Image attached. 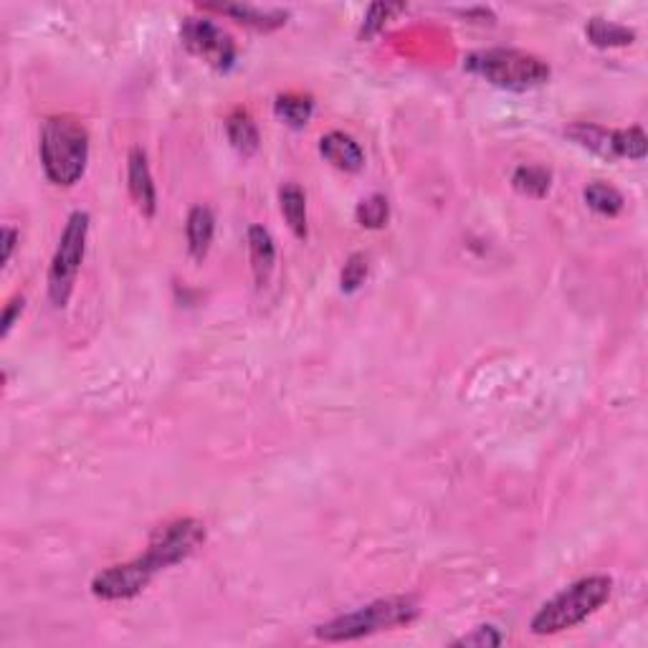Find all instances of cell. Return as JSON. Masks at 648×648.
Instances as JSON below:
<instances>
[{
	"instance_id": "7c38bea8",
	"label": "cell",
	"mask_w": 648,
	"mask_h": 648,
	"mask_svg": "<svg viewBox=\"0 0 648 648\" xmlns=\"http://www.w3.org/2000/svg\"><path fill=\"white\" fill-rule=\"evenodd\" d=\"M213 233H216V218L208 206H195L188 213V223H185V236H188V249L195 261H203L211 251Z\"/></svg>"
},
{
	"instance_id": "8fae6325",
	"label": "cell",
	"mask_w": 648,
	"mask_h": 648,
	"mask_svg": "<svg viewBox=\"0 0 648 648\" xmlns=\"http://www.w3.org/2000/svg\"><path fill=\"white\" fill-rule=\"evenodd\" d=\"M565 135L580 145L583 150L593 152V155L603 157V160H618V130H605V127L588 125V122H578L565 130Z\"/></svg>"
},
{
	"instance_id": "277c9868",
	"label": "cell",
	"mask_w": 648,
	"mask_h": 648,
	"mask_svg": "<svg viewBox=\"0 0 648 648\" xmlns=\"http://www.w3.org/2000/svg\"><path fill=\"white\" fill-rule=\"evenodd\" d=\"M466 69L509 92H527L550 79V66L540 56L519 49H484L466 56Z\"/></svg>"
},
{
	"instance_id": "3957f363",
	"label": "cell",
	"mask_w": 648,
	"mask_h": 648,
	"mask_svg": "<svg viewBox=\"0 0 648 648\" xmlns=\"http://www.w3.org/2000/svg\"><path fill=\"white\" fill-rule=\"evenodd\" d=\"M418 613H421V608H418L411 595H395V598H383L370 605H362L357 611L332 618L330 623H322V626H317L314 636L319 641L330 643L355 641V638L373 636V633L390 631V628L408 626V623L416 621Z\"/></svg>"
},
{
	"instance_id": "4316f807",
	"label": "cell",
	"mask_w": 648,
	"mask_h": 648,
	"mask_svg": "<svg viewBox=\"0 0 648 648\" xmlns=\"http://www.w3.org/2000/svg\"><path fill=\"white\" fill-rule=\"evenodd\" d=\"M16 241H18V233L16 228H3V264H8L11 261V254L13 249H16Z\"/></svg>"
},
{
	"instance_id": "9c48e42d",
	"label": "cell",
	"mask_w": 648,
	"mask_h": 648,
	"mask_svg": "<svg viewBox=\"0 0 648 648\" xmlns=\"http://www.w3.org/2000/svg\"><path fill=\"white\" fill-rule=\"evenodd\" d=\"M127 188H130L135 206L140 208L142 216L152 218L157 211V190L155 180H152L150 165H147V155L140 147H132L130 157H127Z\"/></svg>"
},
{
	"instance_id": "d6986e66",
	"label": "cell",
	"mask_w": 648,
	"mask_h": 648,
	"mask_svg": "<svg viewBox=\"0 0 648 648\" xmlns=\"http://www.w3.org/2000/svg\"><path fill=\"white\" fill-rule=\"evenodd\" d=\"M512 185L517 193L530 198H545L552 188V173L540 165H519L512 175Z\"/></svg>"
},
{
	"instance_id": "484cf974",
	"label": "cell",
	"mask_w": 648,
	"mask_h": 648,
	"mask_svg": "<svg viewBox=\"0 0 648 648\" xmlns=\"http://www.w3.org/2000/svg\"><path fill=\"white\" fill-rule=\"evenodd\" d=\"M23 307H26V299L23 297H13L11 302H8L6 312H3V327H0V335L8 337V332H11V327L16 324V317L23 312Z\"/></svg>"
},
{
	"instance_id": "30bf717a",
	"label": "cell",
	"mask_w": 648,
	"mask_h": 648,
	"mask_svg": "<svg viewBox=\"0 0 648 648\" xmlns=\"http://www.w3.org/2000/svg\"><path fill=\"white\" fill-rule=\"evenodd\" d=\"M319 152L327 162H332L337 170L345 173H360L365 168V152L345 132H330L319 140Z\"/></svg>"
},
{
	"instance_id": "ac0fdd59",
	"label": "cell",
	"mask_w": 648,
	"mask_h": 648,
	"mask_svg": "<svg viewBox=\"0 0 648 648\" xmlns=\"http://www.w3.org/2000/svg\"><path fill=\"white\" fill-rule=\"evenodd\" d=\"M583 198L595 213H600V216H608V218L618 216V213L623 211V206H626V200H623L621 190H616L613 185L603 183V180H593V183L583 190Z\"/></svg>"
},
{
	"instance_id": "4fadbf2b",
	"label": "cell",
	"mask_w": 648,
	"mask_h": 648,
	"mask_svg": "<svg viewBox=\"0 0 648 648\" xmlns=\"http://www.w3.org/2000/svg\"><path fill=\"white\" fill-rule=\"evenodd\" d=\"M249 256H251V269H254L256 284L266 287L271 271L276 264V246L271 233L264 226H251L249 228Z\"/></svg>"
},
{
	"instance_id": "2e32d148",
	"label": "cell",
	"mask_w": 648,
	"mask_h": 648,
	"mask_svg": "<svg viewBox=\"0 0 648 648\" xmlns=\"http://www.w3.org/2000/svg\"><path fill=\"white\" fill-rule=\"evenodd\" d=\"M279 206H281V216H284V221L289 223V228H292L294 236L302 238V241H304V238L309 236V228H307V195H304V190L299 188V185H294V183L281 185Z\"/></svg>"
},
{
	"instance_id": "e0dca14e",
	"label": "cell",
	"mask_w": 648,
	"mask_h": 648,
	"mask_svg": "<svg viewBox=\"0 0 648 648\" xmlns=\"http://www.w3.org/2000/svg\"><path fill=\"white\" fill-rule=\"evenodd\" d=\"M585 36L598 49H621V46H631L636 41L633 28L605 21V18H590L588 26H585Z\"/></svg>"
},
{
	"instance_id": "9a60e30c",
	"label": "cell",
	"mask_w": 648,
	"mask_h": 648,
	"mask_svg": "<svg viewBox=\"0 0 648 648\" xmlns=\"http://www.w3.org/2000/svg\"><path fill=\"white\" fill-rule=\"evenodd\" d=\"M226 132L231 145L236 147V152H241L243 157L254 155L261 145L259 127H256L254 117L246 109H233L226 119Z\"/></svg>"
},
{
	"instance_id": "6da1fadb",
	"label": "cell",
	"mask_w": 648,
	"mask_h": 648,
	"mask_svg": "<svg viewBox=\"0 0 648 648\" xmlns=\"http://www.w3.org/2000/svg\"><path fill=\"white\" fill-rule=\"evenodd\" d=\"M89 160V132L74 117H49L41 127V165L54 185L79 183Z\"/></svg>"
},
{
	"instance_id": "7402d4cb",
	"label": "cell",
	"mask_w": 648,
	"mask_h": 648,
	"mask_svg": "<svg viewBox=\"0 0 648 648\" xmlns=\"http://www.w3.org/2000/svg\"><path fill=\"white\" fill-rule=\"evenodd\" d=\"M648 152V140L641 127H628L618 130V155L628 160H643Z\"/></svg>"
},
{
	"instance_id": "cb8c5ba5",
	"label": "cell",
	"mask_w": 648,
	"mask_h": 648,
	"mask_svg": "<svg viewBox=\"0 0 648 648\" xmlns=\"http://www.w3.org/2000/svg\"><path fill=\"white\" fill-rule=\"evenodd\" d=\"M365 279H368V259L362 254H352L342 269V292H357L365 284Z\"/></svg>"
},
{
	"instance_id": "7a4b0ae2",
	"label": "cell",
	"mask_w": 648,
	"mask_h": 648,
	"mask_svg": "<svg viewBox=\"0 0 648 648\" xmlns=\"http://www.w3.org/2000/svg\"><path fill=\"white\" fill-rule=\"evenodd\" d=\"M611 593L613 580L608 575H590V578L578 580L542 605L537 616L532 618L530 631L535 636H552V633L575 628L578 623L588 621L595 611H600Z\"/></svg>"
},
{
	"instance_id": "d4e9b609",
	"label": "cell",
	"mask_w": 648,
	"mask_h": 648,
	"mask_svg": "<svg viewBox=\"0 0 648 648\" xmlns=\"http://www.w3.org/2000/svg\"><path fill=\"white\" fill-rule=\"evenodd\" d=\"M504 636L499 633V628L494 626H479L474 628L471 633H466V636L456 638L454 646H479V648H492V646H502Z\"/></svg>"
},
{
	"instance_id": "ba28073f",
	"label": "cell",
	"mask_w": 648,
	"mask_h": 648,
	"mask_svg": "<svg viewBox=\"0 0 648 648\" xmlns=\"http://www.w3.org/2000/svg\"><path fill=\"white\" fill-rule=\"evenodd\" d=\"M157 570L147 562V557L125 562V565H112L92 580V593L102 600H130L150 585Z\"/></svg>"
},
{
	"instance_id": "44dd1931",
	"label": "cell",
	"mask_w": 648,
	"mask_h": 648,
	"mask_svg": "<svg viewBox=\"0 0 648 648\" xmlns=\"http://www.w3.org/2000/svg\"><path fill=\"white\" fill-rule=\"evenodd\" d=\"M357 223L365 228H383L390 218V203L385 195L375 193L370 198L360 200V206L355 211Z\"/></svg>"
},
{
	"instance_id": "52a82bcc",
	"label": "cell",
	"mask_w": 648,
	"mask_h": 648,
	"mask_svg": "<svg viewBox=\"0 0 648 648\" xmlns=\"http://www.w3.org/2000/svg\"><path fill=\"white\" fill-rule=\"evenodd\" d=\"M183 46L193 56L206 61L208 66L218 71H231L236 64V44L223 28L208 18H185L180 28Z\"/></svg>"
},
{
	"instance_id": "5bb4252c",
	"label": "cell",
	"mask_w": 648,
	"mask_h": 648,
	"mask_svg": "<svg viewBox=\"0 0 648 648\" xmlns=\"http://www.w3.org/2000/svg\"><path fill=\"white\" fill-rule=\"evenodd\" d=\"M211 11L226 13V16L236 18L243 26H251L256 31H274L287 23L289 13L279 11V8H256V6H206Z\"/></svg>"
},
{
	"instance_id": "5b68a950",
	"label": "cell",
	"mask_w": 648,
	"mask_h": 648,
	"mask_svg": "<svg viewBox=\"0 0 648 648\" xmlns=\"http://www.w3.org/2000/svg\"><path fill=\"white\" fill-rule=\"evenodd\" d=\"M87 233L89 213H71L49 269V297L54 302V307H66L71 292H74L76 274H79V266L84 261V249H87Z\"/></svg>"
},
{
	"instance_id": "ffe728a7",
	"label": "cell",
	"mask_w": 648,
	"mask_h": 648,
	"mask_svg": "<svg viewBox=\"0 0 648 648\" xmlns=\"http://www.w3.org/2000/svg\"><path fill=\"white\" fill-rule=\"evenodd\" d=\"M274 112H276V117L284 119L289 127H294V130H302L309 119H312L314 102H312V97H304V94H284V97H276Z\"/></svg>"
},
{
	"instance_id": "603a6c76",
	"label": "cell",
	"mask_w": 648,
	"mask_h": 648,
	"mask_svg": "<svg viewBox=\"0 0 648 648\" xmlns=\"http://www.w3.org/2000/svg\"><path fill=\"white\" fill-rule=\"evenodd\" d=\"M403 11H405L403 3H398V6H390V3H375V6H370L368 16H365V23H362V36L365 38L375 36L378 31H383L385 23H388L395 13H403Z\"/></svg>"
},
{
	"instance_id": "8992f818",
	"label": "cell",
	"mask_w": 648,
	"mask_h": 648,
	"mask_svg": "<svg viewBox=\"0 0 648 648\" xmlns=\"http://www.w3.org/2000/svg\"><path fill=\"white\" fill-rule=\"evenodd\" d=\"M203 542H206V524L200 519H173V522L157 527L155 535L150 537L145 557L157 573H162V570L188 560Z\"/></svg>"
}]
</instances>
